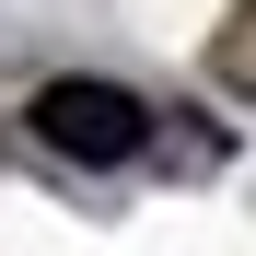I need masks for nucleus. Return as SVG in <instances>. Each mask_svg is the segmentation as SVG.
<instances>
[{"label":"nucleus","instance_id":"obj_1","mask_svg":"<svg viewBox=\"0 0 256 256\" xmlns=\"http://www.w3.org/2000/svg\"><path fill=\"white\" fill-rule=\"evenodd\" d=\"M24 116H35V140L70 152V163H140L152 128H163V105H140L128 82H47Z\"/></svg>","mask_w":256,"mask_h":256},{"label":"nucleus","instance_id":"obj_2","mask_svg":"<svg viewBox=\"0 0 256 256\" xmlns=\"http://www.w3.org/2000/svg\"><path fill=\"white\" fill-rule=\"evenodd\" d=\"M210 82H222V94H244V105H256V0H233V24L210 35Z\"/></svg>","mask_w":256,"mask_h":256}]
</instances>
